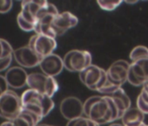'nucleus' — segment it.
I'll list each match as a JSON object with an SVG mask.
<instances>
[{
    "mask_svg": "<svg viewBox=\"0 0 148 126\" xmlns=\"http://www.w3.org/2000/svg\"><path fill=\"white\" fill-rule=\"evenodd\" d=\"M140 126H147V125H146L145 123H143V124H142V125H140Z\"/></svg>",
    "mask_w": 148,
    "mask_h": 126,
    "instance_id": "nucleus-34",
    "label": "nucleus"
},
{
    "mask_svg": "<svg viewBox=\"0 0 148 126\" xmlns=\"http://www.w3.org/2000/svg\"><path fill=\"white\" fill-rule=\"evenodd\" d=\"M0 41H1V44H2V48H3V53H2V57H6V56H9V55H13V48L12 46V45L7 41L5 40V39H0Z\"/></svg>",
    "mask_w": 148,
    "mask_h": 126,
    "instance_id": "nucleus-21",
    "label": "nucleus"
},
{
    "mask_svg": "<svg viewBox=\"0 0 148 126\" xmlns=\"http://www.w3.org/2000/svg\"><path fill=\"white\" fill-rule=\"evenodd\" d=\"M109 96H111L112 98V100L114 101V102L118 106L122 116L125 114V112L128 109L131 108V104H132L131 100H130L129 96L126 95V93L125 92V90L122 88L119 89L117 91H115L113 94L110 95Z\"/></svg>",
    "mask_w": 148,
    "mask_h": 126,
    "instance_id": "nucleus-16",
    "label": "nucleus"
},
{
    "mask_svg": "<svg viewBox=\"0 0 148 126\" xmlns=\"http://www.w3.org/2000/svg\"><path fill=\"white\" fill-rule=\"evenodd\" d=\"M84 115L99 125L111 123L122 117L118 106L109 96L89 97L84 102Z\"/></svg>",
    "mask_w": 148,
    "mask_h": 126,
    "instance_id": "nucleus-1",
    "label": "nucleus"
},
{
    "mask_svg": "<svg viewBox=\"0 0 148 126\" xmlns=\"http://www.w3.org/2000/svg\"><path fill=\"white\" fill-rule=\"evenodd\" d=\"M62 116L68 121L82 117L84 115V103L75 96H68L62 100L59 106Z\"/></svg>",
    "mask_w": 148,
    "mask_h": 126,
    "instance_id": "nucleus-9",
    "label": "nucleus"
},
{
    "mask_svg": "<svg viewBox=\"0 0 148 126\" xmlns=\"http://www.w3.org/2000/svg\"><path fill=\"white\" fill-rule=\"evenodd\" d=\"M142 89H143L145 93H147V94H148V81H147V82H145L143 84V86H142Z\"/></svg>",
    "mask_w": 148,
    "mask_h": 126,
    "instance_id": "nucleus-27",
    "label": "nucleus"
},
{
    "mask_svg": "<svg viewBox=\"0 0 148 126\" xmlns=\"http://www.w3.org/2000/svg\"><path fill=\"white\" fill-rule=\"evenodd\" d=\"M28 46L41 58L46 57L51 53L57 48L58 44L56 39L43 35L35 34L31 37Z\"/></svg>",
    "mask_w": 148,
    "mask_h": 126,
    "instance_id": "nucleus-7",
    "label": "nucleus"
},
{
    "mask_svg": "<svg viewBox=\"0 0 148 126\" xmlns=\"http://www.w3.org/2000/svg\"><path fill=\"white\" fill-rule=\"evenodd\" d=\"M13 59V55H9L6 57H2L0 58V72H3L5 70H8L12 61Z\"/></svg>",
    "mask_w": 148,
    "mask_h": 126,
    "instance_id": "nucleus-22",
    "label": "nucleus"
},
{
    "mask_svg": "<svg viewBox=\"0 0 148 126\" xmlns=\"http://www.w3.org/2000/svg\"><path fill=\"white\" fill-rule=\"evenodd\" d=\"M27 86L51 98L58 91L59 86L54 77L47 76L43 73H32L28 75Z\"/></svg>",
    "mask_w": 148,
    "mask_h": 126,
    "instance_id": "nucleus-4",
    "label": "nucleus"
},
{
    "mask_svg": "<svg viewBox=\"0 0 148 126\" xmlns=\"http://www.w3.org/2000/svg\"><path fill=\"white\" fill-rule=\"evenodd\" d=\"M64 67L70 72H82L90 67L92 61V57L90 52L86 50L74 49L69 51L63 59Z\"/></svg>",
    "mask_w": 148,
    "mask_h": 126,
    "instance_id": "nucleus-5",
    "label": "nucleus"
},
{
    "mask_svg": "<svg viewBox=\"0 0 148 126\" xmlns=\"http://www.w3.org/2000/svg\"><path fill=\"white\" fill-rule=\"evenodd\" d=\"M129 57L132 62L148 59V48L144 46H137L131 51Z\"/></svg>",
    "mask_w": 148,
    "mask_h": 126,
    "instance_id": "nucleus-17",
    "label": "nucleus"
},
{
    "mask_svg": "<svg viewBox=\"0 0 148 126\" xmlns=\"http://www.w3.org/2000/svg\"><path fill=\"white\" fill-rule=\"evenodd\" d=\"M79 23V19L70 12H64L58 14L52 21V28L56 36H61L69 29L75 27Z\"/></svg>",
    "mask_w": 148,
    "mask_h": 126,
    "instance_id": "nucleus-12",
    "label": "nucleus"
},
{
    "mask_svg": "<svg viewBox=\"0 0 148 126\" xmlns=\"http://www.w3.org/2000/svg\"><path fill=\"white\" fill-rule=\"evenodd\" d=\"M39 67L43 74L54 78L61 74L64 69L63 59L55 53H51L46 57H44L40 62Z\"/></svg>",
    "mask_w": 148,
    "mask_h": 126,
    "instance_id": "nucleus-13",
    "label": "nucleus"
},
{
    "mask_svg": "<svg viewBox=\"0 0 148 126\" xmlns=\"http://www.w3.org/2000/svg\"><path fill=\"white\" fill-rule=\"evenodd\" d=\"M79 79L89 89L99 92L107 82L106 70L92 64L79 73Z\"/></svg>",
    "mask_w": 148,
    "mask_h": 126,
    "instance_id": "nucleus-6",
    "label": "nucleus"
},
{
    "mask_svg": "<svg viewBox=\"0 0 148 126\" xmlns=\"http://www.w3.org/2000/svg\"><path fill=\"white\" fill-rule=\"evenodd\" d=\"M28 75L25 69L21 67H12L6 71L5 77L9 87L14 89H19L27 85Z\"/></svg>",
    "mask_w": 148,
    "mask_h": 126,
    "instance_id": "nucleus-14",
    "label": "nucleus"
},
{
    "mask_svg": "<svg viewBox=\"0 0 148 126\" xmlns=\"http://www.w3.org/2000/svg\"><path fill=\"white\" fill-rule=\"evenodd\" d=\"M2 53H3V48H2L1 41H0V58H1V56H2Z\"/></svg>",
    "mask_w": 148,
    "mask_h": 126,
    "instance_id": "nucleus-31",
    "label": "nucleus"
},
{
    "mask_svg": "<svg viewBox=\"0 0 148 126\" xmlns=\"http://www.w3.org/2000/svg\"><path fill=\"white\" fill-rule=\"evenodd\" d=\"M123 3V1H105V0H98L97 4L99 5V6L104 10V11H107V12H112L116 10L118 7H119V6Z\"/></svg>",
    "mask_w": 148,
    "mask_h": 126,
    "instance_id": "nucleus-18",
    "label": "nucleus"
},
{
    "mask_svg": "<svg viewBox=\"0 0 148 126\" xmlns=\"http://www.w3.org/2000/svg\"><path fill=\"white\" fill-rule=\"evenodd\" d=\"M125 4H128V5H134L136 3H138V1H125Z\"/></svg>",
    "mask_w": 148,
    "mask_h": 126,
    "instance_id": "nucleus-29",
    "label": "nucleus"
},
{
    "mask_svg": "<svg viewBox=\"0 0 148 126\" xmlns=\"http://www.w3.org/2000/svg\"><path fill=\"white\" fill-rule=\"evenodd\" d=\"M23 109L21 97L12 90H8L0 96V117L7 121L17 118Z\"/></svg>",
    "mask_w": 148,
    "mask_h": 126,
    "instance_id": "nucleus-3",
    "label": "nucleus"
},
{
    "mask_svg": "<svg viewBox=\"0 0 148 126\" xmlns=\"http://www.w3.org/2000/svg\"><path fill=\"white\" fill-rule=\"evenodd\" d=\"M148 81V59L137 62H132L130 65L127 82L132 86H143Z\"/></svg>",
    "mask_w": 148,
    "mask_h": 126,
    "instance_id": "nucleus-10",
    "label": "nucleus"
},
{
    "mask_svg": "<svg viewBox=\"0 0 148 126\" xmlns=\"http://www.w3.org/2000/svg\"><path fill=\"white\" fill-rule=\"evenodd\" d=\"M145 114L142 113L137 107H131L123 115L121 120L124 126H140L144 123Z\"/></svg>",
    "mask_w": 148,
    "mask_h": 126,
    "instance_id": "nucleus-15",
    "label": "nucleus"
},
{
    "mask_svg": "<svg viewBox=\"0 0 148 126\" xmlns=\"http://www.w3.org/2000/svg\"><path fill=\"white\" fill-rule=\"evenodd\" d=\"M137 108L142 112L144 113L145 115V114H148V104L146 102H145L140 97L138 96V99H137Z\"/></svg>",
    "mask_w": 148,
    "mask_h": 126,
    "instance_id": "nucleus-24",
    "label": "nucleus"
},
{
    "mask_svg": "<svg viewBox=\"0 0 148 126\" xmlns=\"http://www.w3.org/2000/svg\"><path fill=\"white\" fill-rule=\"evenodd\" d=\"M13 58L23 69H32L39 66L43 59L38 56L29 46H25L15 49L13 52Z\"/></svg>",
    "mask_w": 148,
    "mask_h": 126,
    "instance_id": "nucleus-11",
    "label": "nucleus"
},
{
    "mask_svg": "<svg viewBox=\"0 0 148 126\" xmlns=\"http://www.w3.org/2000/svg\"><path fill=\"white\" fill-rule=\"evenodd\" d=\"M17 22L18 26L20 27L21 30L25 31V32H32V31H35V26L27 22L25 19L22 18V16L20 14L18 15L17 17Z\"/></svg>",
    "mask_w": 148,
    "mask_h": 126,
    "instance_id": "nucleus-19",
    "label": "nucleus"
},
{
    "mask_svg": "<svg viewBox=\"0 0 148 126\" xmlns=\"http://www.w3.org/2000/svg\"><path fill=\"white\" fill-rule=\"evenodd\" d=\"M138 97H140V98H141L145 102H146V103L148 104V94H147V93H145L143 89L141 90V92H140V94H139Z\"/></svg>",
    "mask_w": 148,
    "mask_h": 126,
    "instance_id": "nucleus-26",
    "label": "nucleus"
},
{
    "mask_svg": "<svg viewBox=\"0 0 148 126\" xmlns=\"http://www.w3.org/2000/svg\"><path fill=\"white\" fill-rule=\"evenodd\" d=\"M109 126H124L122 123H112L110 124Z\"/></svg>",
    "mask_w": 148,
    "mask_h": 126,
    "instance_id": "nucleus-30",
    "label": "nucleus"
},
{
    "mask_svg": "<svg viewBox=\"0 0 148 126\" xmlns=\"http://www.w3.org/2000/svg\"><path fill=\"white\" fill-rule=\"evenodd\" d=\"M3 95V93H2V91H1V89H0V96H1Z\"/></svg>",
    "mask_w": 148,
    "mask_h": 126,
    "instance_id": "nucleus-33",
    "label": "nucleus"
},
{
    "mask_svg": "<svg viewBox=\"0 0 148 126\" xmlns=\"http://www.w3.org/2000/svg\"><path fill=\"white\" fill-rule=\"evenodd\" d=\"M13 3L11 0H0V13L5 14L9 12L12 8Z\"/></svg>",
    "mask_w": 148,
    "mask_h": 126,
    "instance_id": "nucleus-23",
    "label": "nucleus"
},
{
    "mask_svg": "<svg viewBox=\"0 0 148 126\" xmlns=\"http://www.w3.org/2000/svg\"><path fill=\"white\" fill-rule=\"evenodd\" d=\"M0 89H1L3 94L9 90V85H8L5 76H3L1 75H0Z\"/></svg>",
    "mask_w": 148,
    "mask_h": 126,
    "instance_id": "nucleus-25",
    "label": "nucleus"
},
{
    "mask_svg": "<svg viewBox=\"0 0 148 126\" xmlns=\"http://www.w3.org/2000/svg\"><path fill=\"white\" fill-rule=\"evenodd\" d=\"M91 120L86 116H82L77 119H73L68 122L66 126H90Z\"/></svg>",
    "mask_w": 148,
    "mask_h": 126,
    "instance_id": "nucleus-20",
    "label": "nucleus"
},
{
    "mask_svg": "<svg viewBox=\"0 0 148 126\" xmlns=\"http://www.w3.org/2000/svg\"><path fill=\"white\" fill-rule=\"evenodd\" d=\"M130 63L125 60H119L113 62L106 70L108 81L116 87L121 86L127 82Z\"/></svg>",
    "mask_w": 148,
    "mask_h": 126,
    "instance_id": "nucleus-8",
    "label": "nucleus"
},
{
    "mask_svg": "<svg viewBox=\"0 0 148 126\" xmlns=\"http://www.w3.org/2000/svg\"><path fill=\"white\" fill-rule=\"evenodd\" d=\"M0 126H13V125H12V123L11 121H6V122L3 123Z\"/></svg>",
    "mask_w": 148,
    "mask_h": 126,
    "instance_id": "nucleus-28",
    "label": "nucleus"
},
{
    "mask_svg": "<svg viewBox=\"0 0 148 126\" xmlns=\"http://www.w3.org/2000/svg\"><path fill=\"white\" fill-rule=\"evenodd\" d=\"M37 126H51V125H49V124H38Z\"/></svg>",
    "mask_w": 148,
    "mask_h": 126,
    "instance_id": "nucleus-32",
    "label": "nucleus"
},
{
    "mask_svg": "<svg viewBox=\"0 0 148 126\" xmlns=\"http://www.w3.org/2000/svg\"><path fill=\"white\" fill-rule=\"evenodd\" d=\"M21 102L23 109L36 114L41 119L49 115L55 107L52 98L31 89L22 94Z\"/></svg>",
    "mask_w": 148,
    "mask_h": 126,
    "instance_id": "nucleus-2",
    "label": "nucleus"
}]
</instances>
